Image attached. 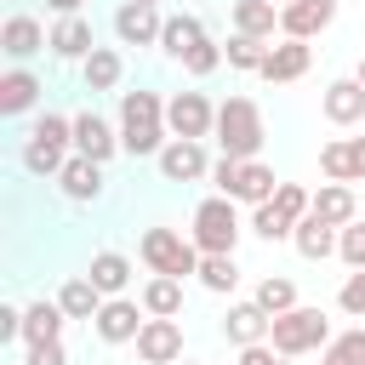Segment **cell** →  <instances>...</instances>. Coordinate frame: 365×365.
Here are the masks:
<instances>
[{
  "mask_svg": "<svg viewBox=\"0 0 365 365\" xmlns=\"http://www.w3.org/2000/svg\"><path fill=\"white\" fill-rule=\"evenodd\" d=\"M165 97L160 91H120V148L131 160H160L165 148Z\"/></svg>",
  "mask_w": 365,
  "mask_h": 365,
  "instance_id": "obj_1",
  "label": "cell"
},
{
  "mask_svg": "<svg viewBox=\"0 0 365 365\" xmlns=\"http://www.w3.org/2000/svg\"><path fill=\"white\" fill-rule=\"evenodd\" d=\"M217 148H222V160H257L262 154V143H268V131H262V108L251 103V97H228V103H217Z\"/></svg>",
  "mask_w": 365,
  "mask_h": 365,
  "instance_id": "obj_2",
  "label": "cell"
},
{
  "mask_svg": "<svg viewBox=\"0 0 365 365\" xmlns=\"http://www.w3.org/2000/svg\"><path fill=\"white\" fill-rule=\"evenodd\" d=\"M188 240L200 245V257H234L240 245V211L228 194H211L194 205V222H188Z\"/></svg>",
  "mask_w": 365,
  "mask_h": 365,
  "instance_id": "obj_3",
  "label": "cell"
},
{
  "mask_svg": "<svg viewBox=\"0 0 365 365\" xmlns=\"http://www.w3.org/2000/svg\"><path fill=\"white\" fill-rule=\"evenodd\" d=\"M268 342H274V354H285V359H302V354H314V348H331V319H325V308H308V302H297L291 314H279V319H274Z\"/></svg>",
  "mask_w": 365,
  "mask_h": 365,
  "instance_id": "obj_4",
  "label": "cell"
},
{
  "mask_svg": "<svg viewBox=\"0 0 365 365\" xmlns=\"http://www.w3.org/2000/svg\"><path fill=\"white\" fill-rule=\"evenodd\" d=\"M211 182H217V194H228L234 205H268L274 188H279L274 165H262V160H217V165H211Z\"/></svg>",
  "mask_w": 365,
  "mask_h": 365,
  "instance_id": "obj_5",
  "label": "cell"
},
{
  "mask_svg": "<svg viewBox=\"0 0 365 365\" xmlns=\"http://www.w3.org/2000/svg\"><path fill=\"white\" fill-rule=\"evenodd\" d=\"M137 257L148 262V274H171V279L200 274V245H194V240H182L177 228H143Z\"/></svg>",
  "mask_w": 365,
  "mask_h": 365,
  "instance_id": "obj_6",
  "label": "cell"
},
{
  "mask_svg": "<svg viewBox=\"0 0 365 365\" xmlns=\"http://www.w3.org/2000/svg\"><path fill=\"white\" fill-rule=\"evenodd\" d=\"M165 131L171 137H188V143H205L217 131V108L205 91H171L165 97Z\"/></svg>",
  "mask_w": 365,
  "mask_h": 365,
  "instance_id": "obj_7",
  "label": "cell"
},
{
  "mask_svg": "<svg viewBox=\"0 0 365 365\" xmlns=\"http://www.w3.org/2000/svg\"><path fill=\"white\" fill-rule=\"evenodd\" d=\"M143 319H148V308H143V302H131V297H108V302L97 308V319H91V331H97V342H108V348H120V342H137V331H143Z\"/></svg>",
  "mask_w": 365,
  "mask_h": 365,
  "instance_id": "obj_8",
  "label": "cell"
},
{
  "mask_svg": "<svg viewBox=\"0 0 365 365\" xmlns=\"http://www.w3.org/2000/svg\"><path fill=\"white\" fill-rule=\"evenodd\" d=\"M74 154H86V160L108 165V160L120 154V125H108V120H103L97 108L74 114Z\"/></svg>",
  "mask_w": 365,
  "mask_h": 365,
  "instance_id": "obj_9",
  "label": "cell"
},
{
  "mask_svg": "<svg viewBox=\"0 0 365 365\" xmlns=\"http://www.w3.org/2000/svg\"><path fill=\"white\" fill-rule=\"evenodd\" d=\"M160 177L165 182H200V177H211V160H205V143H188V137H171L165 148H160Z\"/></svg>",
  "mask_w": 365,
  "mask_h": 365,
  "instance_id": "obj_10",
  "label": "cell"
},
{
  "mask_svg": "<svg viewBox=\"0 0 365 365\" xmlns=\"http://www.w3.org/2000/svg\"><path fill=\"white\" fill-rule=\"evenodd\" d=\"M137 359H143V365H177V359H182V325H177V319H143V331H137Z\"/></svg>",
  "mask_w": 365,
  "mask_h": 365,
  "instance_id": "obj_11",
  "label": "cell"
},
{
  "mask_svg": "<svg viewBox=\"0 0 365 365\" xmlns=\"http://www.w3.org/2000/svg\"><path fill=\"white\" fill-rule=\"evenodd\" d=\"M336 23V0H291L285 11H279V34L285 40H314V34H325Z\"/></svg>",
  "mask_w": 365,
  "mask_h": 365,
  "instance_id": "obj_12",
  "label": "cell"
},
{
  "mask_svg": "<svg viewBox=\"0 0 365 365\" xmlns=\"http://www.w3.org/2000/svg\"><path fill=\"white\" fill-rule=\"evenodd\" d=\"M325 182H365V137H331L319 148Z\"/></svg>",
  "mask_w": 365,
  "mask_h": 365,
  "instance_id": "obj_13",
  "label": "cell"
},
{
  "mask_svg": "<svg viewBox=\"0 0 365 365\" xmlns=\"http://www.w3.org/2000/svg\"><path fill=\"white\" fill-rule=\"evenodd\" d=\"M160 29H165L160 6H137V0H125V6L114 11V40H120V46H160Z\"/></svg>",
  "mask_w": 365,
  "mask_h": 365,
  "instance_id": "obj_14",
  "label": "cell"
},
{
  "mask_svg": "<svg viewBox=\"0 0 365 365\" xmlns=\"http://www.w3.org/2000/svg\"><path fill=\"white\" fill-rule=\"evenodd\" d=\"M40 46H51V34L40 29V17H29V11H11V17H6V29H0V51H6V57L23 68V63H29Z\"/></svg>",
  "mask_w": 365,
  "mask_h": 365,
  "instance_id": "obj_15",
  "label": "cell"
},
{
  "mask_svg": "<svg viewBox=\"0 0 365 365\" xmlns=\"http://www.w3.org/2000/svg\"><path fill=\"white\" fill-rule=\"evenodd\" d=\"M308 63H314V46H308V40H279V46H268L262 80H268V86H291V80L308 74Z\"/></svg>",
  "mask_w": 365,
  "mask_h": 365,
  "instance_id": "obj_16",
  "label": "cell"
},
{
  "mask_svg": "<svg viewBox=\"0 0 365 365\" xmlns=\"http://www.w3.org/2000/svg\"><path fill=\"white\" fill-rule=\"evenodd\" d=\"M57 188H63V200H68V205H91V200H103V165H97V160H86V154H68V165H63Z\"/></svg>",
  "mask_w": 365,
  "mask_h": 365,
  "instance_id": "obj_17",
  "label": "cell"
},
{
  "mask_svg": "<svg viewBox=\"0 0 365 365\" xmlns=\"http://www.w3.org/2000/svg\"><path fill=\"white\" fill-rule=\"evenodd\" d=\"M319 108H325V120L331 125H359L365 120V86L348 74V80H331L325 91H319Z\"/></svg>",
  "mask_w": 365,
  "mask_h": 365,
  "instance_id": "obj_18",
  "label": "cell"
},
{
  "mask_svg": "<svg viewBox=\"0 0 365 365\" xmlns=\"http://www.w3.org/2000/svg\"><path fill=\"white\" fill-rule=\"evenodd\" d=\"M97 51V40H91V23L86 17H57L51 23V57L57 63H86Z\"/></svg>",
  "mask_w": 365,
  "mask_h": 365,
  "instance_id": "obj_19",
  "label": "cell"
},
{
  "mask_svg": "<svg viewBox=\"0 0 365 365\" xmlns=\"http://www.w3.org/2000/svg\"><path fill=\"white\" fill-rule=\"evenodd\" d=\"M268 331H274V319H268L257 302H234L228 319H222V336H228L234 348H257V342H268Z\"/></svg>",
  "mask_w": 365,
  "mask_h": 365,
  "instance_id": "obj_20",
  "label": "cell"
},
{
  "mask_svg": "<svg viewBox=\"0 0 365 365\" xmlns=\"http://www.w3.org/2000/svg\"><path fill=\"white\" fill-rule=\"evenodd\" d=\"M205 40H211V34H205V23H200L194 11H171V17H165V29H160V51H165V57H177V63H182L194 46H205Z\"/></svg>",
  "mask_w": 365,
  "mask_h": 365,
  "instance_id": "obj_21",
  "label": "cell"
},
{
  "mask_svg": "<svg viewBox=\"0 0 365 365\" xmlns=\"http://www.w3.org/2000/svg\"><path fill=\"white\" fill-rule=\"evenodd\" d=\"M63 325H68V314H63V302L51 297H40V302H29L23 308V342L34 348V342H63Z\"/></svg>",
  "mask_w": 365,
  "mask_h": 365,
  "instance_id": "obj_22",
  "label": "cell"
},
{
  "mask_svg": "<svg viewBox=\"0 0 365 365\" xmlns=\"http://www.w3.org/2000/svg\"><path fill=\"white\" fill-rule=\"evenodd\" d=\"M314 217L331 222V228H348V222L359 217V205H354V182H319V194H314Z\"/></svg>",
  "mask_w": 365,
  "mask_h": 365,
  "instance_id": "obj_23",
  "label": "cell"
},
{
  "mask_svg": "<svg viewBox=\"0 0 365 365\" xmlns=\"http://www.w3.org/2000/svg\"><path fill=\"white\" fill-rule=\"evenodd\" d=\"M336 234L342 228H331V222H319L314 211L297 222V234H291V245H297V257H308V262H325V257H336Z\"/></svg>",
  "mask_w": 365,
  "mask_h": 365,
  "instance_id": "obj_24",
  "label": "cell"
},
{
  "mask_svg": "<svg viewBox=\"0 0 365 365\" xmlns=\"http://www.w3.org/2000/svg\"><path fill=\"white\" fill-rule=\"evenodd\" d=\"M86 279H91L103 297H125V285H131V257H125V251H97L91 268H86Z\"/></svg>",
  "mask_w": 365,
  "mask_h": 365,
  "instance_id": "obj_25",
  "label": "cell"
},
{
  "mask_svg": "<svg viewBox=\"0 0 365 365\" xmlns=\"http://www.w3.org/2000/svg\"><path fill=\"white\" fill-rule=\"evenodd\" d=\"M57 302H63V314H68V319H86V325H91V319H97V308H103L108 297H103L86 274H68V279L57 285Z\"/></svg>",
  "mask_w": 365,
  "mask_h": 365,
  "instance_id": "obj_26",
  "label": "cell"
},
{
  "mask_svg": "<svg viewBox=\"0 0 365 365\" xmlns=\"http://www.w3.org/2000/svg\"><path fill=\"white\" fill-rule=\"evenodd\" d=\"M228 17H234V34H257V40H274V29H279L274 0H234Z\"/></svg>",
  "mask_w": 365,
  "mask_h": 365,
  "instance_id": "obj_27",
  "label": "cell"
},
{
  "mask_svg": "<svg viewBox=\"0 0 365 365\" xmlns=\"http://www.w3.org/2000/svg\"><path fill=\"white\" fill-rule=\"evenodd\" d=\"M34 103H40V80H34L29 68H11V74H0V114H6V120L29 114Z\"/></svg>",
  "mask_w": 365,
  "mask_h": 365,
  "instance_id": "obj_28",
  "label": "cell"
},
{
  "mask_svg": "<svg viewBox=\"0 0 365 365\" xmlns=\"http://www.w3.org/2000/svg\"><path fill=\"white\" fill-rule=\"evenodd\" d=\"M137 302L148 308V319H177V314H182V279L154 274V279L143 285V297H137Z\"/></svg>",
  "mask_w": 365,
  "mask_h": 365,
  "instance_id": "obj_29",
  "label": "cell"
},
{
  "mask_svg": "<svg viewBox=\"0 0 365 365\" xmlns=\"http://www.w3.org/2000/svg\"><path fill=\"white\" fill-rule=\"evenodd\" d=\"M222 63H228L234 74H262L268 40H257V34H228V40H222Z\"/></svg>",
  "mask_w": 365,
  "mask_h": 365,
  "instance_id": "obj_30",
  "label": "cell"
},
{
  "mask_svg": "<svg viewBox=\"0 0 365 365\" xmlns=\"http://www.w3.org/2000/svg\"><path fill=\"white\" fill-rule=\"evenodd\" d=\"M120 74H125V63H120V51H114V46H97V51L80 63L86 91H114V86H120Z\"/></svg>",
  "mask_w": 365,
  "mask_h": 365,
  "instance_id": "obj_31",
  "label": "cell"
},
{
  "mask_svg": "<svg viewBox=\"0 0 365 365\" xmlns=\"http://www.w3.org/2000/svg\"><path fill=\"white\" fill-rule=\"evenodd\" d=\"M17 160H23V171H29V177H63V165H68V148H57V143H40V137H29Z\"/></svg>",
  "mask_w": 365,
  "mask_h": 365,
  "instance_id": "obj_32",
  "label": "cell"
},
{
  "mask_svg": "<svg viewBox=\"0 0 365 365\" xmlns=\"http://www.w3.org/2000/svg\"><path fill=\"white\" fill-rule=\"evenodd\" d=\"M251 302H257V308H262L268 319H279V314H291V308H297V285H291L285 274H262V279H257V297H251Z\"/></svg>",
  "mask_w": 365,
  "mask_h": 365,
  "instance_id": "obj_33",
  "label": "cell"
},
{
  "mask_svg": "<svg viewBox=\"0 0 365 365\" xmlns=\"http://www.w3.org/2000/svg\"><path fill=\"white\" fill-rule=\"evenodd\" d=\"M251 234H257V240H268V245H279V240H291V234H297V222H291L285 211H274V200H268V205H251Z\"/></svg>",
  "mask_w": 365,
  "mask_h": 365,
  "instance_id": "obj_34",
  "label": "cell"
},
{
  "mask_svg": "<svg viewBox=\"0 0 365 365\" xmlns=\"http://www.w3.org/2000/svg\"><path fill=\"white\" fill-rule=\"evenodd\" d=\"M205 291H217V297H228L234 285H240V262L234 257H200V274H194Z\"/></svg>",
  "mask_w": 365,
  "mask_h": 365,
  "instance_id": "obj_35",
  "label": "cell"
},
{
  "mask_svg": "<svg viewBox=\"0 0 365 365\" xmlns=\"http://www.w3.org/2000/svg\"><path fill=\"white\" fill-rule=\"evenodd\" d=\"M274 211H285L291 222H302V217L314 211V194H308L302 182H279V188H274Z\"/></svg>",
  "mask_w": 365,
  "mask_h": 365,
  "instance_id": "obj_36",
  "label": "cell"
},
{
  "mask_svg": "<svg viewBox=\"0 0 365 365\" xmlns=\"http://www.w3.org/2000/svg\"><path fill=\"white\" fill-rule=\"evenodd\" d=\"M217 68H222V46H217V40L194 46V51L182 57V74H188V80H205V74H217Z\"/></svg>",
  "mask_w": 365,
  "mask_h": 365,
  "instance_id": "obj_37",
  "label": "cell"
},
{
  "mask_svg": "<svg viewBox=\"0 0 365 365\" xmlns=\"http://www.w3.org/2000/svg\"><path fill=\"white\" fill-rule=\"evenodd\" d=\"M336 365H365V325H354V331H342V336H331V348H325Z\"/></svg>",
  "mask_w": 365,
  "mask_h": 365,
  "instance_id": "obj_38",
  "label": "cell"
},
{
  "mask_svg": "<svg viewBox=\"0 0 365 365\" xmlns=\"http://www.w3.org/2000/svg\"><path fill=\"white\" fill-rule=\"evenodd\" d=\"M336 257H342L348 268H365V222H359V217L336 234Z\"/></svg>",
  "mask_w": 365,
  "mask_h": 365,
  "instance_id": "obj_39",
  "label": "cell"
},
{
  "mask_svg": "<svg viewBox=\"0 0 365 365\" xmlns=\"http://www.w3.org/2000/svg\"><path fill=\"white\" fill-rule=\"evenodd\" d=\"M336 308H342V314H354V319H365V268H354V274L342 279V291H336Z\"/></svg>",
  "mask_w": 365,
  "mask_h": 365,
  "instance_id": "obj_40",
  "label": "cell"
},
{
  "mask_svg": "<svg viewBox=\"0 0 365 365\" xmlns=\"http://www.w3.org/2000/svg\"><path fill=\"white\" fill-rule=\"evenodd\" d=\"M23 365H68V348H63V342H34Z\"/></svg>",
  "mask_w": 365,
  "mask_h": 365,
  "instance_id": "obj_41",
  "label": "cell"
},
{
  "mask_svg": "<svg viewBox=\"0 0 365 365\" xmlns=\"http://www.w3.org/2000/svg\"><path fill=\"white\" fill-rule=\"evenodd\" d=\"M0 342H23V308H0Z\"/></svg>",
  "mask_w": 365,
  "mask_h": 365,
  "instance_id": "obj_42",
  "label": "cell"
},
{
  "mask_svg": "<svg viewBox=\"0 0 365 365\" xmlns=\"http://www.w3.org/2000/svg\"><path fill=\"white\" fill-rule=\"evenodd\" d=\"M240 365H279L274 342H257V348H240Z\"/></svg>",
  "mask_w": 365,
  "mask_h": 365,
  "instance_id": "obj_43",
  "label": "cell"
},
{
  "mask_svg": "<svg viewBox=\"0 0 365 365\" xmlns=\"http://www.w3.org/2000/svg\"><path fill=\"white\" fill-rule=\"evenodd\" d=\"M46 6H51L57 17H80V6H86V0H46Z\"/></svg>",
  "mask_w": 365,
  "mask_h": 365,
  "instance_id": "obj_44",
  "label": "cell"
},
{
  "mask_svg": "<svg viewBox=\"0 0 365 365\" xmlns=\"http://www.w3.org/2000/svg\"><path fill=\"white\" fill-rule=\"evenodd\" d=\"M354 80H359V86H365V57H359V68H354Z\"/></svg>",
  "mask_w": 365,
  "mask_h": 365,
  "instance_id": "obj_45",
  "label": "cell"
},
{
  "mask_svg": "<svg viewBox=\"0 0 365 365\" xmlns=\"http://www.w3.org/2000/svg\"><path fill=\"white\" fill-rule=\"evenodd\" d=\"M319 365H336V359H331V354H325V359H319Z\"/></svg>",
  "mask_w": 365,
  "mask_h": 365,
  "instance_id": "obj_46",
  "label": "cell"
},
{
  "mask_svg": "<svg viewBox=\"0 0 365 365\" xmlns=\"http://www.w3.org/2000/svg\"><path fill=\"white\" fill-rule=\"evenodd\" d=\"M137 6H160V0H137Z\"/></svg>",
  "mask_w": 365,
  "mask_h": 365,
  "instance_id": "obj_47",
  "label": "cell"
},
{
  "mask_svg": "<svg viewBox=\"0 0 365 365\" xmlns=\"http://www.w3.org/2000/svg\"><path fill=\"white\" fill-rule=\"evenodd\" d=\"M274 6H279V11H285V6H291V0H274Z\"/></svg>",
  "mask_w": 365,
  "mask_h": 365,
  "instance_id": "obj_48",
  "label": "cell"
},
{
  "mask_svg": "<svg viewBox=\"0 0 365 365\" xmlns=\"http://www.w3.org/2000/svg\"><path fill=\"white\" fill-rule=\"evenodd\" d=\"M177 365H200V359H177Z\"/></svg>",
  "mask_w": 365,
  "mask_h": 365,
  "instance_id": "obj_49",
  "label": "cell"
},
{
  "mask_svg": "<svg viewBox=\"0 0 365 365\" xmlns=\"http://www.w3.org/2000/svg\"><path fill=\"white\" fill-rule=\"evenodd\" d=\"M279 365H291V359H285V354H279Z\"/></svg>",
  "mask_w": 365,
  "mask_h": 365,
  "instance_id": "obj_50",
  "label": "cell"
}]
</instances>
